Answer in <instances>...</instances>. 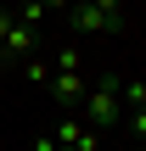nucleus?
Returning a JSON list of instances; mask_svg holds the SVG:
<instances>
[{
  "instance_id": "f03ea898",
  "label": "nucleus",
  "mask_w": 146,
  "mask_h": 151,
  "mask_svg": "<svg viewBox=\"0 0 146 151\" xmlns=\"http://www.w3.org/2000/svg\"><path fill=\"white\" fill-rule=\"evenodd\" d=\"M84 95H90L84 73H51V101H56V106H79Z\"/></svg>"
},
{
  "instance_id": "f3484780",
  "label": "nucleus",
  "mask_w": 146,
  "mask_h": 151,
  "mask_svg": "<svg viewBox=\"0 0 146 151\" xmlns=\"http://www.w3.org/2000/svg\"><path fill=\"white\" fill-rule=\"evenodd\" d=\"M141 151H146V146H141Z\"/></svg>"
},
{
  "instance_id": "ddd939ff",
  "label": "nucleus",
  "mask_w": 146,
  "mask_h": 151,
  "mask_svg": "<svg viewBox=\"0 0 146 151\" xmlns=\"http://www.w3.org/2000/svg\"><path fill=\"white\" fill-rule=\"evenodd\" d=\"M45 11H73V0H39Z\"/></svg>"
},
{
  "instance_id": "7ed1b4c3",
  "label": "nucleus",
  "mask_w": 146,
  "mask_h": 151,
  "mask_svg": "<svg viewBox=\"0 0 146 151\" xmlns=\"http://www.w3.org/2000/svg\"><path fill=\"white\" fill-rule=\"evenodd\" d=\"M28 56H34V28L17 22V28L0 39V67H17V62H28Z\"/></svg>"
},
{
  "instance_id": "6e6552de",
  "label": "nucleus",
  "mask_w": 146,
  "mask_h": 151,
  "mask_svg": "<svg viewBox=\"0 0 146 151\" xmlns=\"http://www.w3.org/2000/svg\"><path fill=\"white\" fill-rule=\"evenodd\" d=\"M23 78H28V84H51V67H45V62H34V56H28V62H23Z\"/></svg>"
},
{
  "instance_id": "1a4fd4ad",
  "label": "nucleus",
  "mask_w": 146,
  "mask_h": 151,
  "mask_svg": "<svg viewBox=\"0 0 146 151\" xmlns=\"http://www.w3.org/2000/svg\"><path fill=\"white\" fill-rule=\"evenodd\" d=\"M124 129H129V134H141V140H146V106H141V112H124Z\"/></svg>"
},
{
  "instance_id": "9b49d317",
  "label": "nucleus",
  "mask_w": 146,
  "mask_h": 151,
  "mask_svg": "<svg viewBox=\"0 0 146 151\" xmlns=\"http://www.w3.org/2000/svg\"><path fill=\"white\" fill-rule=\"evenodd\" d=\"M11 28H17V11H11V6H0V39H6Z\"/></svg>"
},
{
  "instance_id": "39448f33",
  "label": "nucleus",
  "mask_w": 146,
  "mask_h": 151,
  "mask_svg": "<svg viewBox=\"0 0 146 151\" xmlns=\"http://www.w3.org/2000/svg\"><path fill=\"white\" fill-rule=\"evenodd\" d=\"M118 101H124V112H141L146 106V84L135 78V84H118Z\"/></svg>"
},
{
  "instance_id": "9d476101",
  "label": "nucleus",
  "mask_w": 146,
  "mask_h": 151,
  "mask_svg": "<svg viewBox=\"0 0 146 151\" xmlns=\"http://www.w3.org/2000/svg\"><path fill=\"white\" fill-rule=\"evenodd\" d=\"M56 73H84V62H79V50H62V67Z\"/></svg>"
},
{
  "instance_id": "f257e3e1",
  "label": "nucleus",
  "mask_w": 146,
  "mask_h": 151,
  "mask_svg": "<svg viewBox=\"0 0 146 151\" xmlns=\"http://www.w3.org/2000/svg\"><path fill=\"white\" fill-rule=\"evenodd\" d=\"M118 84L124 78H101V84H90V95H84V129H113V123H124V101H118Z\"/></svg>"
},
{
  "instance_id": "423d86ee",
  "label": "nucleus",
  "mask_w": 146,
  "mask_h": 151,
  "mask_svg": "<svg viewBox=\"0 0 146 151\" xmlns=\"http://www.w3.org/2000/svg\"><path fill=\"white\" fill-rule=\"evenodd\" d=\"M51 140H56V146H79V140H84V123H73V118H62V129H56Z\"/></svg>"
},
{
  "instance_id": "2eb2a0df",
  "label": "nucleus",
  "mask_w": 146,
  "mask_h": 151,
  "mask_svg": "<svg viewBox=\"0 0 146 151\" xmlns=\"http://www.w3.org/2000/svg\"><path fill=\"white\" fill-rule=\"evenodd\" d=\"M56 151H73V146H56Z\"/></svg>"
},
{
  "instance_id": "0eeeda50",
  "label": "nucleus",
  "mask_w": 146,
  "mask_h": 151,
  "mask_svg": "<svg viewBox=\"0 0 146 151\" xmlns=\"http://www.w3.org/2000/svg\"><path fill=\"white\" fill-rule=\"evenodd\" d=\"M17 22H23V28H39V22H45V6H39V0H23V6H17Z\"/></svg>"
},
{
  "instance_id": "f8f14e48",
  "label": "nucleus",
  "mask_w": 146,
  "mask_h": 151,
  "mask_svg": "<svg viewBox=\"0 0 146 151\" xmlns=\"http://www.w3.org/2000/svg\"><path fill=\"white\" fill-rule=\"evenodd\" d=\"M90 6H96V11H107V17H118V6H124V0H90Z\"/></svg>"
},
{
  "instance_id": "20e7f679",
  "label": "nucleus",
  "mask_w": 146,
  "mask_h": 151,
  "mask_svg": "<svg viewBox=\"0 0 146 151\" xmlns=\"http://www.w3.org/2000/svg\"><path fill=\"white\" fill-rule=\"evenodd\" d=\"M118 22H124V17H107V11H96L90 0H84V6H73V28H79V34H101V28H107V34H118Z\"/></svg>"
},
{
  "instance_id": "dca6fc26",
  "label": "nucleus",
  "mask_w": 146,
  "mask_h": 151,
  "mask_svg": "<svg viewBox=\"0 0 146 151\" xmlns=\"http://www.w3.org/2000/svg\"><path fill=\"white\" fill-rule=\"evenodd\" d=\"M73 6H84V0H73Z\"/></svg>"
},
{
  "instance_id": "4468645a",
  "label": "nucleus",
  "mask_w": 146,
  "mask_h": 151,
  "mask_svg": "<svg viewBox=\"0 0 146 151\" xmlns=\"http://www.w3.org/2000/svg\"><path fill=\"white\" fill-rule=\"evenodd\" d=\"M34 151H56V140L51 134H34Z\"/></svg>"
}]
</instances>
